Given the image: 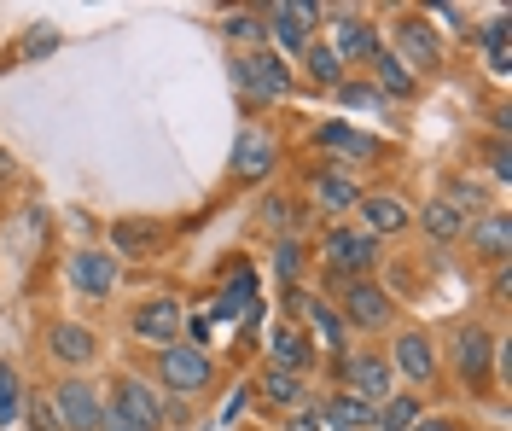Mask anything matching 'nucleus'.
Segmentation results:
<instances>
[{
  "label": "nucleus",
  "instance_id": "obj_41",
  "mask_svg": "<svg viewBox=\"0 0 512 431\" xmlns=\"http://www.w3.org/2000/svg\"><path fill=\"white\" fill-rule=\"evenodd\" d=\"M507 298H512V263L507 268H489V309L501 315V309H507Z\"/></svg>",
  "mask_w": 512,
  "mask_h": 431
},
{
  "label": "nucleus",
  "instance_id": "obj_32",
  "mask_svg": "<svg viewBox=\"0 0 512 431\" xmlns=\"http://www.w3.org/2000/svg\"><path fill=\"white\" fill-rule=\"evenodd\" d=\"M222 35L239 47V53H256V47H268V24H262V12L256 6H233L222 18Z\"/></svg>",
  "mask_w": 512,
  "mask_h": 431
},
{
  "label": "nucleus",
  "instance_id": "obj_37",
  "mask_svg": "<svg viewBox=\"0 0 512 431\" xmlns=\"http://www.w3.org/2000/svg\"><path fill=\"white\" fill-rule=\"evenodd\" d=\"M332 100H338V105H355V111H384V105H390L379 88H373V82H350V76L332 88Z\"/></svg>",
  "mask_w": 512,
  "mask_h": 431
},
{
  "label": "nucleus",
  "instance_id": "obj_39",
  "mask_svg": "<svg viewBox=\"0 0 512 431\" xmlns=\"http://www.w3.org/2000/svg\"><path fill=\"white\" fill-rule=\"evenodd\" d=\"M483 158H489V175H495V181H512V146H507V134H489Z\"/></svg>",
  "mask_w": 512,
  "mask_h": 431
},
{
  "label": "nucleus",
  "instance_id": "obj_8",
  "mask_svg": "<svg viewBox=\"0 0 512 431\" xmlns=\"http://www.w3.org/2000/svg\"><path fill=\"white\" fill-rule=\"evenodd\" d=\"M233 94L245 105H280L291 94V70L274 47L256 53H233Z\"/></svg>",
  "mask_w": 512,
  "mask_h": 431
},
{
  "label": "nucleus",
  "instance_id": "obj_36",
  "mask_svg": "<svg viewBox=\"0 0 512 431\" xmlns=\"http://www.w3.org/2000/svg\"><path fill=\"white\" fill-rule=\"evenodd\" d=\"M274 274H280V286H303V268H309V251H303V239H274Z\"/></svg>",
  "mask_w": 512,
  "mask_h": 431
},
{
  "label": "nucleus",
  "instance_id": "obj_31",
  "mask_svg": "<svg viewBox=\"0 0 512 431\" xmlns=\"http://www.w3.org/2000/svg\"><path fill=\"white\" fill-rule=\"evenodd\" d=\"M472 41L489 53V70H495V76H507V70H512V18H507V12H495L483 30H472Z\"/></svg>",
  "mask_w": 512,
  "mask_h": 431
},
{
  "label": "nucleus",
  "instance_id": "obj_43",
  "mask_svg": "<svg viewBox=\"0 0 512 431\" xmlns=\"http://www.w3.org/2000/svg\"><path fill=\"white\" fill-rule=\"evenodd\" d=\"M280 431H320V420L309 414V408H297V414H286V420H280Z\"/></svg>",
  "mask_w": 512,
  "mask_h": 431
},
{
  "label": "nucleus",
  "instance_id": "obj_26",
  "mask_svg": "<svg viewBox=\"0 0 512 431\" xmlns=\"http://www.w3.org/2000/svg\"><path fill=\"white\" fill-rule=\"evenodd\" d=\"M158 245H163V222H152V216H117V222H111V245H105V251L123 263V257H152Z\"/></svg>",
  "mask_w": 512,
  "mask_h": 431
},
{
  "label": "nucleus",
  "instance_id": "obj_19",
  "mask_svg": "<svg viewBox=\"0 0 512 431\" xmlns=\"http://www.w3.org/2000/svg\"><path fill=\"white\" fill-rule=\"evenodd\" d=\"M64 274H70V286H76L82 298H111L117 280H123V263H117L111 251H99V245H82V251L64 257Z\"/></svg>",
  "mask_w": 512,
  "mask_h": 431
},
{
  "label": "nucleus",
  "instance_id": "obj_1",
  "mask_svg": "<svg viewBox=\"0 0 512 431\" xmlns=\"http://www.w3.org/2000/svg\"><path fill=\"white\" fill-rule=\"evenodd\" d=\"M501 332L478 321V315H466V321H454L448 327V350H443V367L454 373V385L460 391H472L483 397V385H489V373H495V356H501Z\"/></svg>",
  "mask_w": 512,
  "mask_h": 431
},
{
  "label": "nucleus",
  "instance_id": "obj_38",
  "mask_svg": "<svg viewBox=\"0 0 512 431\" xmlns=\"http://www.w3.org/2000/svg\"><path fill=\"white\" fill-rule=\"evenodd\" d=\"M24 426H30V431H64L59 426V408H53L47 391H30V397H24Z\"/></svg>",
  "mask_w": 512,
  "mask_h": 431
},
{
  "label": "nucleus",
  "instance_id": "obj_34",
  "mask_svg": "<svg viewBox=\"0 0 512 431\" xmlns=\"http://www.w3.org/2000/svg\"><path fill=\"white\" fill-rule=\"evenodd\" d=\"M303 70H309L315 88H338V82H344V59H338L326 41H309V47H303Z\"/></svg>",
  "mask_w": 512,
  "mask_h": 431
},
{
  "label": "nucleus",
  "instance_id": "obj_14",
  "mask_svg": "<svg viewBox=\"0 0 512 431\" xmlns=\"http://www.w3.org/2000/svg\"><path fill=\"white\" fill-rule=\"evenodd\" d=\"M315 146H320V152H326L338 169H344V175H350V169H361V164H379V158H384V140H379V134H361L355 123H338V117H332V123H315Z\"/></svg>",
  "mask_w": 512,
  "mask_h": 431
},
{
  "label": "nucleus",
  "instance_id": "obj_21",
  "mask_svg": "<svg viewBox=\"0 0 512 431\" xmlns=\"http://www.w3.org/2000/svg\"><path fill=\"white\" fill-rule=\"evenodd\" d=\"M355 228L373 233V239H396V233L414 228V204L402 199V193H361V204H355Z\"/></svg>",
  "mask_w": 512,
  "mask_h": 431
},
{
  "label": "nucleus",
  "instance_id": "obj_6",
  "mask_svg": "<svg viewBox=\"0 0 512 431\" xmlns=\"http://www.w3.org/2000/svg\"><path fill=\"white\" fill-rule=\"evenodd\" d=\"M326 292L338 298L332 309L344 315L350 332L379 338L384 327H396V298H390V286H379V280H326Z\"/></svg>",
  "mask_w": 512,
  "mask_h": 431
},
{
  "label": "nucleus",
  "instance_id": "obj_24",
  "mask_svg": "<svg viewBox=\"0 0 512 431\" xmlns=\"http://www.w3.org/2000/svg\"><path fill=\"white\" fill-rule=\"evenodd\" d=\"M251 397L286 420V414H297V408H309V379L280 373V367H262V373H256V385H251Z\"/></svg>",
  "mask_w": 512,
  "mask_h": 431
},
{
  "label": "nucleus",
  "instance_id": "obj_22",
  "mask_svg": "<svg viewBox=\"0 0 512 431\" xmlns=\"http://www.w3.org/2000/svg\"><path fill=\"white\" fill-rule=\"evenodd\" d=\"M315 362H320V350L309 344V332L297 327V321H274V332H268V367L309 379V373H315Z\"/></svg>",
  "mask_w": 512,
  "mask_h": 431
},
{
  "label": "nucleus",
  "instance_id": "obj_25",
  "mask_svg": "<svg viewBox=\"0 0 512 431\" xmlns=\"http://www.w3.org/2000/svg\"><path fill=\"white\" fill-rule=\"evenodd\" d=\"M256 303V268L239 257V263L222 274V286H216V298H210V315L216 321H245Z\"/></svg>",
  "mask_w": 512,
  "mask_h": 431
},
{
  "label": "nucleus",
  "instance_id": "obj_30",
  "mask_svg": "<svg viewBox=\"0 0 512 431\" xmlns=\"http://www.w3.org/2000/svg\"><path fill=\"white\" fill-rule=\"evenodd\" d=\"M303 222H309L303 199H291V193H268V199H262V228L274 233V239H297Z\"/></svg>",
  "mask_w": 512,
  "mask_h": 431
},
{
  "label": "nucleus",
  "instance_id": "obj_40",
  "mask_svg": "<svg viewBox=\"0 0 512 431\" xmlns=\"http://www.w3.org/2000/svg\"><path fill=\"white\" fill-rule=\"evenodd\" d=\"M53 47H59V30H53V24H35L18 53H24V59H41V53H53Z\"/></svg>",
  "mask_w": 512,
  "mask_h": 431
},
{
  "label": "nucleus",
  "instance_id": "obj_23",
  "mask_svg": "<svg viewBox=\"0 0 512 431\" xmlns=\"http://www.w3.org/2000/svg\"><path fill=\"white\" fill-rule=\"evenodd\" d=\"M309 414L320 420V431H373V414H379V402L338 391V397H315V402H309Z\"/></svg>",
  "mask_w": 512,
  "mask_h": 431
},
{
  "label": "nucleus",
  "instance_id": "obj_42",
  "mask_svg": "<svg viewBox=\"0 0 512 431\" xmlns=\"http://www.w3.org/2000/svg\"><path fill=\"white\" fill-rule=\"evenodd\" d=\"M408 431H466V420L460 414H419Z\"/></svg>",
  "mask_w": 512,
  "mask_h": 431
},
{
  "label": "nucleus",
  "instance_id": "obj_33",
  "mask_svg": "<svg viewBox=\"0 0 512 431\" xmlns=\"http://www.w3.org/2000/svg\"><path fill=\"white\" fill-rule=\"evenodd\" d=\"M419 414H425V397L419 391H390L379 402V414H373V431H408Z\"/></svg>",
  "mask_w": 512,
  "mask_h": 431
},
{
  "label": "nucleus",
  "instance_id": "obj_10",
  "mask_svg": "<svg viewBox=\"0 0 512 431\" xmlns=\"http://www.w3.org/2000/svg\"><path fill=\"white\" fill-rule=\"evenodd\" d=\"M262 24H268V47L280 59H303V47L320 41V24H326V6L315 0H286V6H262Z\"/></svg>",
  "mask_w": 512,
  "mask_h": 431
},
{
  "label": "nucleus",
  "instance_id": "obj_27",
  "mask_svg": "<svg viewBox=\"0 0 512 431\" xmlns=\"http://www.w3.org/2000/svg\"><path fill=\"white\" fill-rule=\"evenodd\" d=\"M367 82L379 88L384 100H414V94H419V76L402 65L390 47H379V53H373V65H367Z\"/></svg>",
  "mask_w": 512,
  "mask_h": 431
},
{
  "label": "nucleus",
  "instance_id": "obj_17",
  "mask_svg": "<svg viewBox=\"0 0 512 431\" xmlns=\"http://www.w3.org/2000/svg\"><path fill=\"white\" fill-rule=\"evenodd\" d=\"M41 344H47V362H59L64 373H82L99 362V332L88 321H47Z\"/></svg>",
  "mask_w": 512,
  "mask_h": 431
},
{
  "label": "nucleus",
  "instance_id": "obj_44",
  "mask_svg": "<svg viewBox=\"0 0 512 431\" xmlns=\"http://www.w3.org/2000/svg\"><path fill=\"white\" fill-rule=\"evenodd\" d=\"M6 181H12V152L0 146V187H6Z\"/></svg>",
  "mask_w": 512,
  "mask_h": 431
},
{
  "label": "nucleus",
  "instance_id": "obj_29",
  "mask_svg": "<svg viewBox=\"0 0 512 431\" xmlns=\"http://www.w3.org/2000/svg\"><path fill=\"white\" fill-rule=\"evenodd\" d=\"M437 199H448L460 216H466V222H472V216H483V210H495V204H489V187H483L478 175H466V169L443 175V193H437Z\"/></svg>",
  "mask_w": 512,
  "mask_h": 431
},
{
  "label": "nucleus",
  "instance_id": "obj_28",
  "mask_svg": "<svg viewBox=\"0 0 512 431\" xmlns=\"http://www.w3.org/2000/svg\"><path fill=\"white\" fill-rule=\"evenodd\" d=\"M414 228H425V239H437V245H460L466 216H460L448 199H425V204L414 210Z\"/></svg>",
  "mask_w": 512,
  "mask_h": 431
},
{
  "label": "nucleus",
  "instance_id": "obj_11",
  "mask_svg": "<svg viewBox=\"0 0 512 431\" xmlns=\"http://www.w3.org/2000/svg\"><path fill=\"white\" fill-rule=\"evenodd\" d=\"M303 187H309L303 210H309V216H326V222H350L355 204H361L355 175H344V169H332V164H309L303 169Z\"/></svg>",
  "mask_w": 512,
  "mask_h": 431
},
{
  "label": "nucleus",
  "instance_id": "obj_9",
  "mask_svg": "<svg viewBox=\"0 0 512 431\" xmlns=\"http://www.w3.org/2000/svg\"><path fill=\"white\" fill-rule=\"evenodd\" d=\"M384 356H390V373L408 379L414 391H425V385L443 379V344H437V332L431 327H402L396 338H390Z\"/></svg>",
  "mask_w": 512,
  "mask_h": 431
},
{
  "label": "nucleus",
  "instance_id": "obj_15",
  "mask_svg": "<svg viewBox=\"0 0 512 431\" xmlns=\"http://www.w3.org/2000/svg\"><path fill=\"white\" fill-rule=\"evenodd\" d=\"M460 245L472 251V263L478 268H507L512 263V216L501 210V204L483 210V216H472L466 233H460Z\"/></svg>",
  "mask_w": 512,
  "mask_h": 431
},
{
  "label": "nucleus",
  "instance_id": "obj_12",
  "mask_svg": "<svg viewBox=\"0 0 512 431\" xmlns=\"http://www.w3.org/2000/svg\"><path fill=\"white\" fill-rule=\"evenodd\" d=\"M326 24H332V53L344 59V70L350 65H373V53L384 47V35L379 24L367 18V12H350V6H326Z\"/></svg>",
  "mask_w": 512,
  "mask_h": 431
},
{
  "label": "nucleus",
  "instance_id": "obj_4",
  "mask_svg": "<svg viewBox=\"0 0 512 431\" xmlns=\"http://www.w3.org/2000/svg\"><path fill=\"white\" fill-rule=\"evenodd\" d=\"M99 431H163V397L140 373H117L105 391V420Z\"/></svg>",
  "mask_w": 512,
  "mask_h": 431
},
{
  "label": "nucleus",
  "instance_id": "obj_2",
  "mask_svg": "<svg viewBox=\"0 0 512 431\" xmlns=\"http://www.w3.org/2000/svg\"><path fill=\"white\" fill-rule=\"evenodd\" d=\"M315 263H320V280H379L384 245L373 233H361L355 222H326Z\"/></svg>",
  "mask_w": 512,
  "mask_h": 431
},
{
  "label": "nucleus",
  "instance_id": "obj_13",
  "mask_svg": "<svg viewBox=\"0 0 512 431\" xmlns=\"http://www.w3.org/2000/svg\"><path fill=\"white\" fill-rule=\"evenodd\" d=\"M181 327H187V303L175 298V292H158V298L134 303V315H128V332H134L140 344H152V350L181 344Z\"/></svg>",
  "mask_w": 512,
  "mask_h": 431
},
{
  "label": "nucleus",
  "instance_id": "obj_3",
  "mask_svg": "<svg viewBox=\"0 0 512 431\" xmlns=\"http://www.w3.org/2000/svg\"><path fill=\"white\" fill-rule=\"evenodd\" d=\"M216 356L210 350H198V344H163L158 356H152V379H158V391H169V397L181 402H198L204 391H216Z\"/></svg>",
  "mask_w": 512,
  "mask_h": 431
},
{
  "label": "nucleus",
  "instance_id": "obj_5",
  "mask_svg": "<svg viewBox=\"0 0 512 431\" xmlns=\"http://www.w3.org/2000/svg\"><path fill=\"white\" fill-rule=\"evenodd\" d=\"M384 47L414 70L419 82L448 70V41H443V30H437L425 12H396V24H390V41H384Z\"/></svg>",
  "mask_w": 512,
  "mask_h": 431
},
{
  "label": "nucleus",
  "instance_id": "obj_16",
  "mask_svg": "<svg viewBox=\"0 0 512 431\" xmlns=\"http://www.w3.org/2000/svg\"><path fill=\"white\" fill-rule=\"evenodd\" d=\"M47 397H53V408H59L64 431H99V420H105V391H99L94 379H82V373L59 379Z\"/></svg>",
  "mask_w": 512,
  "mask_h": 431
},
{
  "label": "nucleus",
  "instance_id": "obj_18",
  "mask_svg": "<svg viewBox=\"0 0 512 431\" xmlns=\"http://www.w3.org/2000/svg\"><path fill=\"white\" fill-rule=\"evenodd\" d=\"M280 169V140L262 129V123H245L239 140H233V181L239 187H256V181H268Z\"/></svg>",
  "mask_w": 512,
  "mask_h": 431
},
{
  "label": "nucleus",
  "instance_id": "obj_20",
  "mask_svg": "<svg viewBox=\"0 0 512 431\" xmlns=\"http://www.w3.org/2000/svg\"><path fill=\"white\" fill-rule=\"evenodd\" d=\"M297 327L309 332V344H315V350H326V362L350 350V327H344V315H338L326 298H315L309 286H303V303H297Z\"/></svg>",
  "mask_w": 512,
  "mask_h": 431
},
{
  "label": "nucleus",
  "instance_id": "obj_7",
  "mask_svg": "<svg viewBox=\"0 0 512 431\" xmlns=\"http://www.w3.org/2000/svg\"><path fill=\"white\" fill-rule=\"evenodd\" d=\"M326 373H332V385H338V391L367 397V402H384L390 391H396L390 356H384L379 344H350L344 356H332V362H326Z\"/></svg>",
  "mask_w": 512,
  "mask_h": 431
},
{
  "label": "nucleus",
  "instance_id": "obj_35",
  "mask_svg": "<svg viewBox=\"0 0 512 431\" xmlns=\"http://www.w3.org/2000/svg\"><path fill=\"white\" fill-rule=\"evenodd\" d=\"M24 373L12 362H0V426H24Z\"/></svg>",
  "mask_w": 512,
  "mask_h": 431
}]
</instances>
